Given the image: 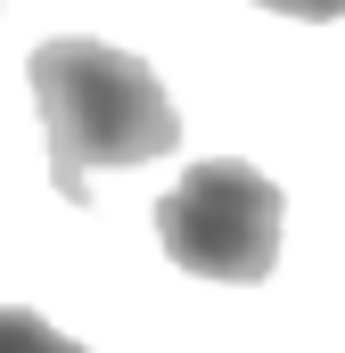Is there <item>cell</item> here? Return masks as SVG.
Returning <instances> with one entry per match:
<instances>
[{
	"label": "cell",
	"mask_w": 345,
	"mask_h": 353,
	"mask_svg": "<svg viewBox=\"0 0 345 353\" xmlns=\"http://www.w3.org/2000/svg\"><path fill=\"white\" fill-rule=\"evenodd\" d=\"M0 353H83L66 329H50L41 312H25V304H0Z\"/></svg>",
	"instance_id": "3"
},
{
	"label": "cell",
	"mask_w": 345,
	"mask_h": 353,
	"mask_svg": "<svg viewBox=\"0 0 345 353\" xmlns=\"http://www.w3.org/2000/svg\"><path fill=\"white\" fill-rule=\"evenodd\" d=\"M271 17H304V25H329V17H345V0H263Z\"/></svg>",
	"instance_id": "4"
},
{
	"label": "cell",
	"mask_w": 345,
	"mask_h": 353,
	"mask_svg": "<svg viewBox=\"0 0 345 353\" xmlns=\"http://www.w3.org/2000/svg\"><path fill=\"white\" fill-rule=\"evenodd\" d=\"M279 222H288V205H279L271 173L239 165V157H206V165H189L157 197L165 255L181 271H197V279H230V288L271 279V263H279Z\"/></svg>",
	"instance_id": "2"
},
{
	"label": "cell",
	"mask_w": 345,
	"mask_h": 353,
	"mask_svg": "<svg viewBox=\"0 0 345 353\" xmlns=\"http://www.w3.org/2000/svg\"><path fill=\"white\" fill-rule=\"evenodd\" d=\"M33 74V107H41V140H50V181L58 197H90V173H124V165H157L181 148V115H172L165 83L107 41H41L25 58Z\"/></svg>",
	"instance_id": "1"
}]
</instances>
